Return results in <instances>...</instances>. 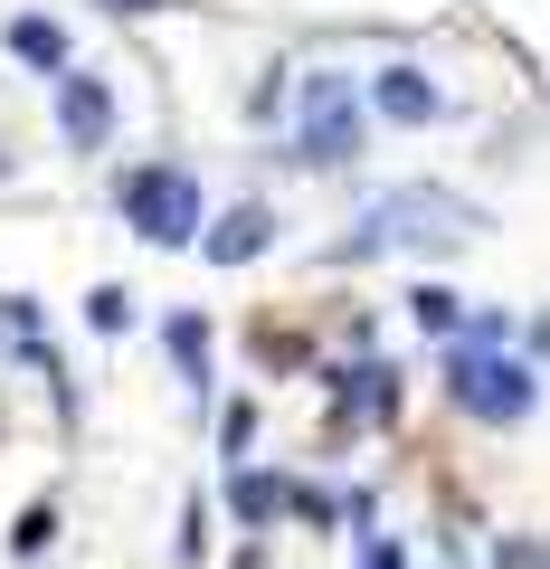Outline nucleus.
<instances>
[{
	"label": "nucleus",
	"instance_id": "f03ea898",
	"mask_svg": "<svg viewBox=\"0 0 550 569\" xmlns=\"http://www.w3.org/2000/svg\"><path fill=\"white\" fill-rule=\"evenodd\" d=\"M456 389H466V399L474 408H493V418H522V408H531V389H522V370H493V361H466V370H456Z\"/></svg>",
	"mask_w": 550,
	"mask_h": 569
},
{
	"label": "nucleus",
	"instance_id": "39448f33",
	"mask_svg": "<svg viewBox=\"0 0 550 569\" xmlns=\"http://www.w3.org/2000/svg\"><path fill=\"white\" fill-rule=\"evenodd\" d=\"M67 123H77V142H96V123H104V104H96V86H77V96H67Z\"/></svg>",
	"mask_w": 550,
	"mask_h": 569
},
{
	"label": "nucleus",
	"instance_id": "20e7f679",
	"mask_svg": "<svg viewBox=\"0 0 550 569\" xmlns=\"http://www.w3.org/2000/svg\"><path fill=\"white\" fill-rule=\"evenodd\" d=\"M10 39H20V58H39V67H58V58H67V48H58V29H39V20H20Z\"/></svg>",
	"mask_w": 550,
	"mask_h": 569
},
{
	"label": "nucleus",
	"instance_id": "f257e3e1",
	"mask_svg": "<svg viewBox=\"0 0 550 569\" xmlns=\"http://www.w3.org/2000/svg\"><path fill=\"white\" fill-rule=\"evenodd\" d=\"M123 200H133V219H143L152 238H190V228H200V190L171 181V171H133Z\"/></svg>",
	"mask_w": 550,
	"mask_h": 569
},
{
	"label": "nucleus",
	"instance_id": "7ed1b4c3",
	"mask_svg": "<svg viewBox=\"0 0 550 569\" xmlns=\"http://www.w3.org/2000/svg\"><path fill=\"white\" fill-rule=\"evenodd\" d=\"M342 123H351V96L313 86V162H342Z\"/></svg>",
	"mask_w": 550,
	"mask_h": 569
}]
</instances>
